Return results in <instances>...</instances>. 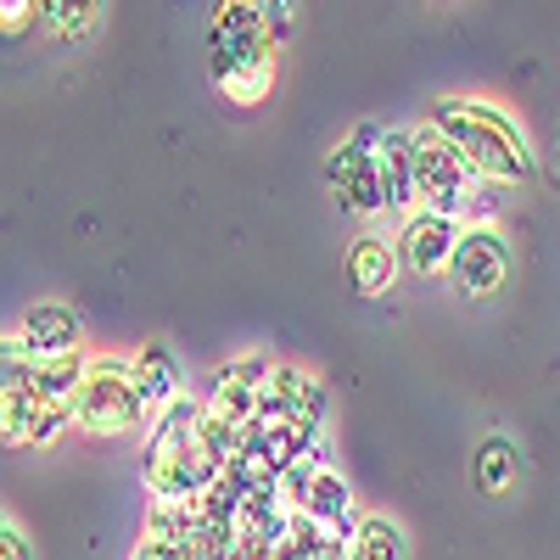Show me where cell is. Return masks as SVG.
<instances>
[{
	"mask_svg": "<svg viewBox=\"0 0 560 560\" xmlns=\"http://www.w3.org/2000/svg\"><path fill=\"white\" fill-rule=\"evenodd\" d=\"M73 427L90 438H129L140 427H152V409L135 387V370L129 359H90L84 364V382L73 393Z\"/></svg>",
	"mask_w": 560,
	"mask_h": 560,
	"instance_id": "3",
	"label": "cell"
},
{
	"mask_svg": "<svg viewBox=\"0 0 560 560\" xmlns=\"http://www.w3.org/2000/svg\"><path fill=\"white\" fill-rule=\"evenodd\" d=\"M269 370H275V364H269L264 353H242V359L219 364L202 409L219 415V420H230V427H253L258 404H264V387H269Z\"/></svg>",
	"mask_w": 560,
	"mask_h": 560,
	"instance_id": "10",
	"label": "cell"
},
{
	"mask_svg": "<svg viewBox=\"0 0 560 560\" xmlns=\"http://www.w3.org/2000/svg\"><path fill=\"white\" fill-rule=\"evenodd\" d=\"M376 158H382V191H387V213H415L420 208V197H415V140H409V129H387L382 135V147H376Z\"/></svg>",
	"mask_w": 560,
	"mask_h": 560,
	"instance_id": "15",
	"label": "cell"
},
{
	"mask_svg": "<svg viewBox=\"0 0 560 560\" xmlns=\"http://www.w3.org/2000/svg\"><path fill=\"white\" fill-rule=\"evenodd\" d=\"M39 12L51 18V28H57L68 45H79V39L96 34V23H102V12H107V0H39Z\"/></svg>",
	"mask_w": 560,
	"mask_h": 560,
	"instance_id": "18",
	"label": "cell"
},
{
	"mask_svg": "<svg viewBox=\"0 0 560 560\" xmlns=\"http://www.w3.org/2000/svg\"><path fill=\"white\" fill-rule=\"evenodd\" d=\"M342 275H348V287H353L359 298H382V292H393V280L404 275V264H398V247H393L387 236L364 230V236L348 242Z\"/></svg>",
	"mask_w": 560,
	"mask_h": 560,
	"instance_id": "12",
	"label": "cell"
},
{
	"mask_svg": "<svg viewBox=\"0 0 560 560\" xmlns=\"http://www.w3.org/2000/svg\"><path fill=\"white\" fill-rule=\"evenodd\" d=\"M0 560H34V549H28V538L12 527L7 538H0Z\"/></svg>",
	"mask_w": 560,
	"mask_h": 560,
	"instance_id": "23",
	"label": "cell"
},
{
	"mask_svg": "<svg viewBox=\"0 0 560 560\" xmlns=\"http://www.w3.org/2000/svg\"><path fill=\"white\" fill-rule=\"evenodd\" d=\"M12 533V516H7V510H0V538H7Z\"/></svg>",
	"mask_w": 560,
	"mask_h": 560,
	"instance_id": "24",
	"label": "cell"
},
{
	"mask_svg": "<svg viewBox=\"0 0 560 560\" xmlns=\"http://www.w3.org/2000/svg\"><path fill=\"white\" fill-rule=\"evenodd\" d=\"M34 18V0H0V34H23Z\"/></svg>",
	"mask_w": 560,
	"mask_h": 560,
	"instance_id": "22",
	"label": "cell"
},
{
	"mask_svg": "<svg viewBox=\"0 0 560 560\" xmlns=\"http://www.w3.org/2000/svg\"><path fill=\"white\" fill-rule=\"evenodd\" d=\"M39 370L45 359L12 331V337H0V393H18V387H34L39 382Z\"/></svg>",
	"mask_w": 560,
	"mask_h": 560,
	"instance_id": "19",
	"label": "cell"
},
{
	"mask_svg": "<svg viewBox=\"0 0 560 560\" xmlns=\"http://www.w3.org/2000/svg\"><path fill=\"white\" fill-rule=\"evenodd\" d=\"M73 427V404L68 398H45L34 387L0 393V443L7 448H45Z\"/></svg>",
	"mask_w": 560,
	"mask_h": 560,
	"instance_id": "9",
	"label": "cell"
},
{
	"mask_svg": "<svg viewBox=\"0 0 560 560\" xmlns=\"http://www.w3.org/2000/svg\"><path fill=\"white\" fill-rule=\"evenodd\" d=\"M459 230H465L459 213H438V208H415V213H404L398 236H393L398 264H404L415 280H438V275H448L454 247H459Z\"/></svg>",
	"mask_w": 560,
	"mask_h": 560,
	"instance_id": "7",
	"label": "cell"
},
{
	"mask_svg": "<svg viewBox=\"0 0 560 560\" xmlns=\"http://www.w3.org/2000/svg\"><path fill=\"white\" fill-rule=\"evenodd\" d=\"M522 477V448L510 443L504 432H488L477 448H471V488L477 493H510Z\"/></svg>",
	"mask_w": 560,
	"mask_h": 560,
	"instance_id": "16",
	"label": "cell"
},
{
	"mask_svg": "<svg viewBox=\"0 0 560 560\" xmlns=\"http://www.w3.org/2000/svg\"><path fill=\"white\" fill-rule=\"evenodd\" d=\"M303 516L325 527V538L337 544H353V527H359V504H353V488L348 477H337L331 465H319L314 482H308V499H303Z\"/></svg>",
	"mask_w": 560,
	"mask_h": 560,
	"instance_id": "13",
	"label": "cell"
},
{
	"mask_svg": "<svg viewBox=\"0 0 560 560\" xmlns=\"http://www.w3.org/2000/svg\"><path fill=\"white\" fill-rule=\"evenodd\" d=\"M432 124L459 147V158L471 163L477 179H493V185H527L538 174V152L533 140L522 135V124L510 118L504 107L493 102H477V96H448L432 107Z\"/></svg>",
	"mask_w": 560,
	"mask_h": 560,
	"instance_id": "2",
	"label": "cell"
},
{
	"mask_svg": "<svg viewBox=\"0 0 560 560\" xmlns=\"http://www.w3.org/2000/svg\"><path fill=\"white\" fill-rule=\"evenodd\" d=\"M258 420H298L308 432H325L331 427V393L314 370L303 364H275L269 370V387H264V404H258Z\"/></svg>",
	"mask_w": 560,
	"mask_h": 560,
	"instance_id": "8",
	"label": "cell"
},
{
	"mask_svg": "<svg viewBox=\"0 0 560 560\" xmlns=\"http://www.w3.org/2000/svg\"><path fill=\"white\" fill-rule=\"evenodd\" d=\"M348 555L353 560H404V527L393 516H359Z\"/></svg>",
	"mask_w": 560,
	"mask_h": 560,
	"instance_id": "17",
	"label": "cell"
},
{
	"mask_svg": "<svg viewBox=\"0 0 560 560\" xmlns=\"http://www.w3.org/2000/svg\"><path fill=\"white\" fill-rule=\"evenodd\" d=\"M275 57H280V39H275L258 0H213L208 79L224 102L264 107L269 90H275Z\"/></svg>",
	"mask_w": 560,
	"mask_h": 560,
	"instance_id": "1",
	"label": "cell"
},
{
	"mask_svg": "<svg viewBox=\"0 0 560 560\" xmlns=\"http://www.w3.org/2000/svg\"><path fill=\"white\" fill-rule=\"evenodd\" d=\"M18 337H23L39 359H68V353H84V319H79V308H68V303H34V308H23V319H18Z\"/></svg>",
	"mask_w": 560,
	"mask_h": 560,
	"instance_id": "11",
	"label": "cell"
},
{
	"mask_svg": "<svg viewBox=\"0 0 560 560\" xmlns=\"http://www.w3.org/2000/svg\"><path fill=\"white\" fill-rule=\"evenodd\" d=\"M409 140H415V197H420V208L459 213L465 197H471V185H477L471 163L459 158V147H454V140H448L432 118L415 124Z\"/></svg>",
	"mask_w": 560,
	"mask_h": 560,
	"instance_id": "5",
	"label": "cell"
},
{
	"mask_svg": "<svg viewBox=\"0 0 560 560\" xmlns=\"http://www.w3.org/2000/svg\"><path fill=\"white\" fill-rule=\"evenodd\" d=\"M510 242L499 224H465L459 230V247L448 264V287L459 292V303H493L510 280Z\"/></svg>",
	"mask_w": 560,
	"mask_h": 560,
	"instance_id": "6",
	"label": "cell"
},
{
	"mask_svg": "<svg viewBox=\"0 0 560 560\" xmlns=\"http://www.w3.org/2000/svg\"><path fill=\"white\" fill-rule=\"evenodd\" d=\"M504 191H510V185L477 179V185H471V197H465V208H459V219H465V224H499V213H504Z\"/></svg>",
	"mask_w": 560,
	"mask_h": 560,
	"instance_id": "20",
	"label": "cell"
},
{
	"mask_svg": "<svg viewBox=\"0 0 560 560\" xmlns=\"http://www.w3.org/2000/svg\"><path fill=\"white\" fill-rule=\"evenodd\" d=\"M129 370H135V387H140V398H147L152 415L168 409L174 398H185V364H179V353L168 342H140Z\"/></svg>",
	"mask_w": 560,
	"mask_h": 560,
	"instance_id": "14",
	"label": "cell"
},
{
	"mask_svg": "<svg viewBox=\"0 0 560 560\" xmlns=\"http://www.w3.org/2000/svg\"><path fill=\"white\" fill-rule=\"evenodd\" d=\"M258 7H264V18H269L275 39L287 45V39H292V28H298V0H258Z\"/></svg>",
	"mask_w": 560,
	"mask_h": 560,
	"instance_id": "21",
	"label": "cell"
},
{
	"mask_svg": "<svg viewBox=\"0 0 560 560\" xmlns=\"http://www.w3.org/2000/svg\"><path fill=\"white\" fill-rule=\"evenodd\" d=\"M382 135L387 124H359L348 140H337L331 158H325V191L348 219H382L387 213V191H382Z\"/></svg>",
	"mask_w": 560,
	"mask_h": 560,
	"instance_id": "4",
	"label": "cell"
}]
</instances>
